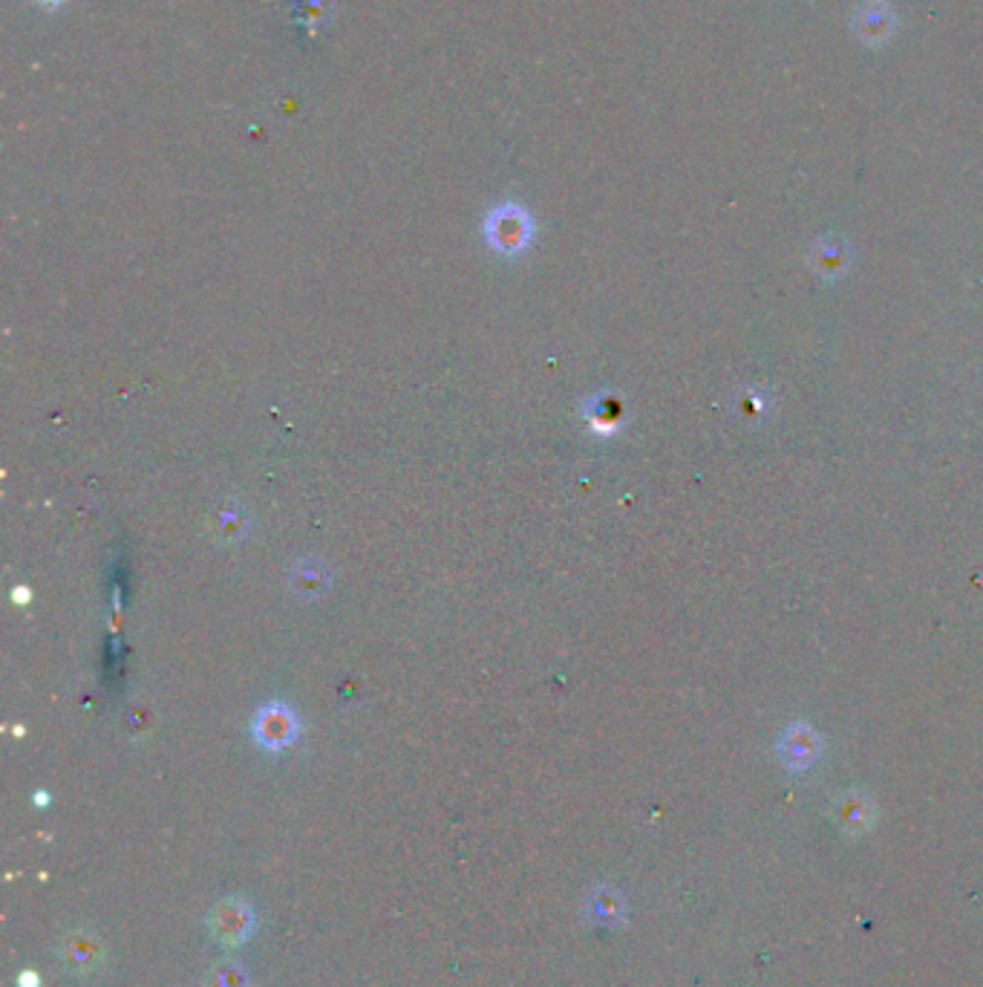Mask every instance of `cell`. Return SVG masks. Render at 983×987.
I'll list each match as a JSON object with an SVG mask.
<instances>
[{
	"instance_id": "obj_6",
	"label": "cell",
	"mask_w": 983,
	"mask_h": 987,
	"mask_svg": "<svg viewBox=\"0 0 983 987\" xmlns=\"http://www.w3.org/2000/svg\"><path fill=\"white\" fill-rule=\"evenodd\" d=\"M856 32H860L862 41L869 43H885L894 32V12H891L889 3L883 0H871L869 7H862L860 18H856Z\"/></svg>"
},
{
	"instance_id": "obj_2",
	"label": "cell",
	"mask_w": 983,
	"mask_h": 987,
	"mask_svg": "<svg viewBox=\"0 0 983 987\" xmlns=\"http://www.w3.org/2000/svg\"><path fill=\"white\" fill-rule=\"evenodd\" d=\"M208 930L222 947H243L257 930V913L243 898H222L211 916H208Z\"/></svg>"
},
{
	"instance_id": "obj_5",
	"label": "cell",
	"mask_w": 983,
	"mask_h": 987,
	"mask_svg": "<svg viewBox=\"0 0 983 987\" xmlns=\"http://www.w3.org/2000/svg\"><path fill=\"white\" fill-rule=\"evenodd\" d=\"M779 754L791 768H808L822 754V742L805 722H796L784 730L782 739H779Z\"/></svg>"
},
{
	"instance_id": "obj_1",
	"label": "cell",
	"mask_w": 983,
	"mask_h": 987,
	"mask_svg": "<svg viewBox=\"0 0 983 987\" xmlns=\"http://www.w3.org/2000/svg\"><path fill=\"white\" fill-rule=\"evenodd\" d=\"M485 237L488 243L493 246L502 255H516V251L525 249L534 237V220L528 217L525 208L505 202V206H496L488 215L485 220Z\"/></svg>"
},
{
	"instance_id": "obj_10",
	"label": "cell",
	"mask_w": 983,
	"mask_h": 987,
	"mask_svg": "<svg viewBox=\"0 0 983 987\" xmlns=\"http://www.w3.org/2000/svg\"><path fill=\"white\" fill-rule=\"evenodd\" d=\"M38 3H41V7H47V9H56L58 3H64V0H38Z\"/></svg>"
},
{
	"instance_id": "obj_3",
	"label": "cell",
	"mask_w": 983,
	"mask_h": 987,
	"mask_svg": "<svg viewBox=\"0 0 983 987\" xmlns=\"http://www.w3.org/2000/svg\"><path fill=\"white\" fill-rule=\"evenodd\" d=\"M61 953V961L67 965V970L76 976H93L99 974L101 965H104V945L93 930H72L61 938L58 945Z\"/></svg>"
},
{
	"instance_id": "obj_9",
	"label": "cell",
	"mask_w": 983,
	"mask_h": 987,
	"mask_svg": "<svg viewBox=\"0 0 983 987\" xmlns=\"http://www.w3.org/2000/svg\"><path fill=\"white\" fill-rule=\"evenodd\" d=\"M205 987H251L249 970L240 961H217L205 976Z\"/></svg>"
},
{
	"instance_id": "obj_7",
	"label": "cell",
	"mask_w": 983,
	"mask_h": 987,
	"mask_svg": "<svg viewBox=\"0 0 983 987\" xmlns=\"http://www.w3.org/2000/svg\"><path fill=\"white\" fill-rule=\"evenodd\" d=\"M849 246L836 240V237H825L816 243V251H813V266H816V272L822 278H840L845 275L849 269Z\"/></svg>"
},
{
	"instance_id": "obj_4",
	"label": "cell",
	"mask_w": 983,
	"mask_h": 987,
	"mask_svg": "<svg viewBox=\"0 0 983 987\" xmlns=\"http://www.w3.org/2000/svg\"><path fill=\"white\" fill-rule=\"evenodd\" d=\"M254 737L269 751H280V748L292 745L294 737H298V719L283 705H269V708L257 714Z\"/></svg>"
},
{
	"instance_id": "obj_8",
	"label": "cell",
	"mask_w": 983,
	"mask_h": 987,
	"mask_svg": "<svg viewBox=\"0 0 983 987\" xmlns=\"http://www.w3.org/2000/svg\"><path fill=\"white\" fill-rule=\"evenodd\" d=\"M585 916L598 924H618L623 918V898L606 887H598L585 898Z\"/></svg>"
}]
</instances>
